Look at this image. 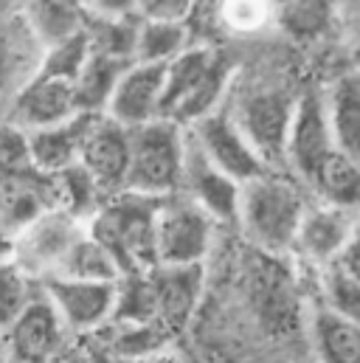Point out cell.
<instances>
[{
	"label": "cell",
	"mask_w": 360,
	"mask_h": 363,
	"mask_svg": "<svg viewBox=\"0 0 360 363\" xmlns=\"http://www.w3.org/2000/svg\"><path fill=\"white\" fill-rule=\"evenodd\" d=\"M335 265L344 268L349 276H355L360 281V223L358 228H355V234H352V240L347 242V248L341 251V257L335 259Z\"/></svg>",
	"instance_id": "38"
},
{
	"label": "cell",
	"mask_w": 360,
	"mask_h": 363,
	"mask_svg": "<svg viewBox=\"0 0 360 363\" xmlns=\"http://www.w3.org/2000/svg\"><path fill=\"white\" fill-rule=\"evenodd\" d=\"M6 245H9V242H6L3 237H0V257H6Z\"/></svg>",
	"instance_id": "44"
},
{
	"label": "cell",
	"mask_w": 360,
	"mask_h": 363,
	"mask_svg": "<svg viewBox=\"0 0 360 363\" xmlns=\"http://www.w3.org/2000/svg\"><path fill=\"white\" fill-rule=\"evenodd\" d=\"M138 363H183V361H180L175 352L164 350V352H158V355H152V358H144V361H138Z\"/></svg>",
	"instance_id": "42"
},
{
	"label": "cell",
	"mask_w": 360,
	"mask_h": 363,
	"mask_svg": "<svg viewBox=\"0 0 360 363\" xmlns=\"http://www.w3.org/2000/svg\"><path fill=\"white\" fill-rule=\"evenodd\" d=\"M321 296L327 313L360 324V281L335 262L321 268Z\"/></svg>",
	"instance_id": "32"
},
{
	"label": "cell",
	"mask_w": 360,
	"mask_h": 363,
	"mask_svg": "<svg viewBox=\"0 0 360 363\" xmlns=\"http://www.w3.org/2000/svg\"><path fill=\"white\" fill-rule=\"evenodd\" d=\"M158 321L155 287L150 271L127 273L116 281V304L107 324H152Z\"/></svg>",
	"instance_id": "27"
},
{
	"label": "cell",
	"mask_w": 360,
	"mask_h": 363,
	"mask_svg": "<svg viewBox=\"0 0 360 363\" xmlns=\"http://www.w3.org/2000/svg\"><path fill=\"white\" fill-rule=\"evenodd\" d=\"M51 363H82V361H74V358H60V361H51Z\"/></svg>",
	"instance_id": "45"
},
{
	"label": "cell",
	"mask_w": 360,
	"mask_h": 363,
	"mask_svg": "<svg viewBox=\"0 0 360 363\" xmlns=\"http://www.w3.org/2000/svg\"><path fill=\"white\" fill-rule=\"evenodd\" d=\"M307 206L310 200L301 183L293 181L287 172H268L240 186L237 225L257 251L268 257H284L293 251L296 231Z\"/></svg>",
	"instance_id": "2"
},
{
	"label": "cell",
	"mask_w": 360,
	"mask_h": 363,
	"mask_svg": "<svg viewBox=\"0 0 360 363\" xmlns=\"http://www.w3.org/2000/svg\"><path fill=\"white\" fill-rule=\"evenodd\" d=\"M180 194H186L194 206H200L217 225H237L240 208V183L223 175L191 141L186 133L183 169H180Z\"/></svg>",
	"instance_id": "11"
},
{
	"label": "cell",
	"mask_w": 360,
	"mask_h": 363,
	"mask_svg": "<svg viewBox=\"0 0 360 363\" xmlns=\"http://www.w3.org/2000/svg\"><path fill=\"white\" fill-rule=\"evenodd\" d=\"M82 363H135V361H130V358H124V355L113 352L107 344H101V341H99V344H93V347L85 350Z\"/></svg>",
	"instance_id": "39"
},
{
	"label": "cell",
	"mask_w": 360,
	"mask_h": 363,
	"mask_svg": "<svg viewBox=\"0 0 360 363\" xmlns=\"http://www.w3.org/2000/svg\"><path fill=\"white\" fill-rule=\"evenodd\" d=\"M43 293L57 310L65 330L74 333H96L101 330L116 304V281H82L48 276L43 279Z\"/></svg>",
	"instance_id": "10"
},
{
	"label": "cell",
	"mask_w": 360,
	"mask_h": 363,
	"mask_svg": "<svg viewBox=\"0 0 360 363\" xmlns=\"http://www.w3.org/2000/svg\"><path fill=\"white\" fill-rule=\"evenodd\" d=\"M341 0H290L273 9V26L293 43H318L338 23Z\"/></svg>",
	"instance_id": "22"
},
{
	"label": "cell",
	"mask_w": 360,
	"mask_h": 363,
	"mask_svg": "<svg viewBox=\"0 0 360 363\" xmlns=\"http://www.w3.org/2000/svg\"><path fill=\"white\" fill-rule=\"evenodd\" d=\"M3 116L11 118L26 133L62 124L71 116H77L74 85L62 82V79H48V77H31L14 93V99L9 101Z\"/></svg>",
	"instance_id": "15"
},
{
	"label": "cell",
	"mask_w": 360,
	"mask_h": 363,
	"mask_svg": "<svg viewBox=\"0 0 360 363\" xmlns=\"http://www.w3.org/2000/svg\"><path fill=\"white\" fill-rule=\"evenodd\" d=\"M116 333L101 338V344H107L113 352L130 358V361H144V358H152L164 350H169V338L172 333L161 324V321H152V324H113Z\"/></svg>",
	"instance_id": "30"
},
{
	"label": "cell",
	"mask_w": 360,
	"mask_h": 363,
	"mask_svg": "<svg viewBox=\"0 0 360 363\" xmlns=\"http://www.w3.org/2000/svg\"><path fill=\"white\" fill-rule=\"evenodd\" d=\"M183 150H186V130L175 121L155 118L150 124L133 127L124 191H135L147 197L178 194Z\"/></svg>",
	"instance_id": "5"
},
{
	"label": "cell",
	"mask_w": 360,
	"mask_h": 363,
	"mask_svg": "<svg viewBox=\"0 0 360 363\" xmlns=\"http://www.w3.org/2000/svg\"><path fill=\"white\" fill-rule=\"evenodd\" d=\"M54 276L82 279V281H118L121 271H118L116 259L107 254V248L101 242H96L85 228V234L74 242V248L68 251V257L62 259L60 271Z\"/></svg>",
	"instance_id": "29"
},
{
	"label": "cell",
	"mask_w": 360,
	"mask_h": 363,
	"mask_svg": "<svg viewBox=\"0 0 360 363\" xmlns=\"http://www.w3.org/2000/svg\"><path fill=\"white\" fill-rule=\"evenodd\" d=\"M88 14L96 17H138L135 0H90Z\"/></svg>",
	"instance_id": "37"
},
{
	"label": "cell",
	"mask_w": 360,
	"mask_h": 363,
	"mask_svg": "<svg viewBox=\"0 0 360 363\" xmlns=\"http://www.w3.org/2000/svg\"><path fill=\"white\" fill-rule=\"evenodd\" d=\"M335 150L360 164V74H341L324 91Z\"/></svg>",
	"instance_id": "20"
},
{
	"label": "cell",
	"mask_w": 360,
	"mask_h": 363,
	"mask_svg": "<svg viewBox=\"0 0 360 363\" xmlns=\"http://www.w3.org/2000/svg\"><path fill=\"white\" fill-rule=\"evenodd\" d=\"M313 344L318 363H360V324L321 307L313 318Z\"/></svg>",
	"instance_id": "25"
},
{
	"label": "cell",
	"mask_w": 360,
	"mask_h": 363,
	"mask_svg": "<svg viewBox=\"0 0 360 363\" xmlns=\"http://www.w3.org/2000/svg\"><path fill=\"white\" fill-rule=\"evenodd\" d=\"M14 14H20V0H0V23L11 20Z\"/></svg>",
	"instance_id": "41"
},
{
	"label": "cell",
	"mask_w": 360,
	"mask_h": 363,
	"mask_svg": "<svg viewBox=\"0 0 360 363\" xmlns=\"http://www.w3.org/2000/svg\"><path fill=\"white\" fill-rule=\"evenodd\" d=\"M85 17H88V11H82L65 0H28L20 6V20L43 51L82 34Z\"/></svg>",
	"instance_id": "21"
},
{
	"label": "cell",
	"mask_w": 360,
	"mask_h": 363,
	"mask_svg": "<svg viewBox=\"0 0 360 363\" xmlns=\"http://www.w3.org/2000/svg\"><path fill=\"white\" fill-rule=\"evenodd\" d=\"M217 20L225 34L257 37L273 28L270 0H217Z\"/></svg>",
	"instance_id": "31"
},
{
	"label": "cell",
	"mask_w": 360,
	"mask_h": 363,
	"mask_svg": "<svg viewBox=\"0 0 360 363\" xmlns=\"http://www.w3.org/2000/svg\"><path fill=\"white\" fill-rule=\"evenodd\" d=\"M130 62L104 57L90 51L88 62L82 65L79 77L74 79V101H77V113H90V116H104L110 96L116 91L121 74L127 71Z\"/></svg>",
	"instance_id": "24"
},
{
	"label": "cell",
	"mask_w": 360,
	"mask_h": 363,
	"mask_svg": "<svg viewBox=\"0 0 360 363\" xmlns=\"http://www.w3.org/2000/svg\"><path fill=\"white\" fill-rule=\"evenodd\" d=\"M31 172L28 158V133L17 127L11 118L0 116V175Z\"/></svg>",
	"instance_id": "34"
},
{
	"label": "cell",
	"mask_w": 360,
	"mask_h": 363,
	"mask_svg": "<svg viewBox=\"0 0 360 363\" xmlns=\"http://www.w3.org/2000/svg\"><path fill=\"white\" fill-rule=\"evenodd\" d=\"M23 3H28V0H20V6H23Z\"/></svg>",
	"instance_id": "47"
},
{
	"label": "cell",
	"mask_w": 360,
	"mask_h": 363,
	"mask_svg": "<svg viewBox=\"0 0 360 363\" xmlns=\"http://www.w3.org/2000/svg\"><path fill=\"white\" fill-rule=\"evenodd\" d=\"M138 17H85V37L90 43V51L133 62L135 54V37H138Z\"/></svg>",
	"instance_id": "28"
},
{
	"label": "cell",
	"mask_w": 360,
	"mask_h": 363,
	"mask_svg": "<svg viewBox=\"0 0 360 363\" xmlns=\"http://www.w3.org/2000/svg\"><path fill=\"white\" fill-rule=\"evenodd\" d=\"M189 31L186 23H161V20H141L138 37H135V54L133 62L144 65H169L189 48Z\"/></svg>",
	"instance_id": "26"
},
{
	"label": "cell",
	"mask_w": 360,
	"mask_h": 363,
	"mask_svg": "<svg viewBox=\"0 0 360 363\" xmlns=\"http://www.w3.org/2000/svg\"><path fill=\"white\" fill-rule=\"evenodd\" d=\"M335 152L327 104L321 91H304L296 99L290 133H287V150H284V172L298 181L301 186H310L318 167Z\"/></svg>",
	"instance_id": "8"
},
{
	"label": "cell",
	"mask_w": 360,
	"mask_h": 363,
	"mask_svg": "<svg viewBox=\"0 0 360 363\" xmlns=\"http://www.w3.org/2000/svg\"><path fill=\"white\" fill-rule=\"evenodd\" d=\"M161 200L164 197L118 191L88 220V234L107 248L121 276L155 268V217Z\"/></svg>",
	"instance_id": "3"
},
{
	"label": "cell",
	"mask_w": 360,
	"mask_h": 363,
	"mask_svg": "<svg viewBox=\"0 0 360 363\" xmlns=\"http://www.w3.org/2000/svg\"><path fill=\"white\" fill-rule=\"evenodd\" d=\"M62 333L65 327L57 310L40 290L37 296H28V301L9 324V344L20 363H45L60 350Z\"/></svg>",
	"instance_id": "16"
},
{
	"label": "cell",
	"mask_w": 360,
	"mask_h": 363,
	"mask_svg": "<svg viewBox=\"0 0 360 363\" xmlns=\"http://www.w3.org/2000/svg\"><path fill=\"white\" fill-rule=\"evenodd\" d=\"M307 189L315 194V203L360 211V164L335 150L318 167Z\"/></svg>",
	"instance_id": "23"
},
{
	"label": "cell",
	"mask_w": 360,
	"mask_h": 363,
	"mask_svg": "<svg viewBox=\"0 0 360 363\" xmlns=\"http://www.w3.org/2000/svg\"><path fill=\"white\" fill-rule=\"evenodd\" d=\"M40 57L43 48L28 34L20 14L0 23V116L6 113L14 93L37 74Z\"/></svg>",
	"instance_id": "19"
},
{
	"label": "cell",
	"mask_w": 360,
	"mask_h": 363,
	"mask_svg": "<svg viewBox=\"0 0 360 363\" xmlns=\"http://www.w3.org/2000/svg\"><path fill=\"white\" fill-rule=\"evenodd\" d=\"M217 223L186 194L161 200L155 217V265H206Z\"/></svg>",
	"instance_id": "7"
},
{
	"label": "cell",
	"mask_w": 360,
	"mask_h": 363,
	"mask_svg": "<svg viewBox=\"0 0 360 363\" xmlns=\"http://www.w3.org/2000/svg\"><path fill=\"white\" fill-rule=\"evenodd\" d=\"M358 223H360V211H358Z\"/></svg>",
	"instance_id": "48"
},
{
	"label": "cell",
	"mask_w": 360,
	"mask_h": 363,
	"mask_svg": "<svg viewBox=\"0 0 360 363\" xmlns=\"http://www.w3.org/2000/svg\"><path fill=\"white\" fill-rule=\"evenodd\" d=\"M296 99L298 93H293L281 82L254 79L251 85H240L234 77L223 101V107L231 113V118L237 121V127L270 172H284V150Z\"/></svg>",
	"instance_id": "4"
},
{
	"label": "cell",
	"mask_w": 360,
	"mask_h": 363,
	"mask_svg": "<svg viewBox=\"0 0 360 363\" xmlns=\"http://www.w3.org/2000/svg\"><path fill=\"white\" fill-rule=\"evenodd\" d=\"M65 3H71V6H77V9H82V11L90 9V0H65Z\"/></svg>",
	"instance_id": "43"
},
{
	"label": "cell",
	"mask_w": 360,
	"mask_h": 363,
	"mask_svg": "<svg viewBox=\"0 0 360 363\" xmlns=\"http://www.w3.org/2000/svg\"><path fill=\"white\" fill-rule=\"evenodd\" d=\"M164 77H167V65L130 62L127 71L121 74L113 96H110V104H107L104 116L118 121L127 130L161 118Z\"/></svg>",
	"instance_id": "14"
},
{
	"label": "cell",
	"mask_w": 360,
	"mask_h": 363,
	"mask_svg": "<svg viewBox=\"0 0 360 363\" xmlns=\"http://www.w3.org/2000/svg\"><path fill=\"white\" fill-rule=\"evenodd\" d=\"M88 223L77 220L62 208H48L34 217L26 228H20L9 245L6 259L26 279H48L60 271L62 259L74 248V242L85 234Z\"/></svg>",
	"instance_id": "6"
},
{
	"label": "cell",
	"mask_w": 360,
	"mask_h": 363,
	"mask_svg": "<svg viewBox=\"0 0 360 363\" xmlns=\"http://www.w3.org/2000/svg\"><path fill=\"white\" fill-rule=\"evenodd\" d=\"M355 228H358V211L310 203L298 223L293 251L321 271L341 257V251L352 240Z\"/></svg>",
	"instance_id": "13"
},
{
	"label": "cell",
	"mask_w": 360,
	"mask_h": 363,
	"mask_svg": "<svg viewBox=\"0 0 360 363\" xmlns=\"http://www.w3.org/2000/svg\"><path fill=\"white\" fill-rule=\"evenodd\" d=\"M347 54H349L352 74H360V14L355 17V23L349 26V37H347Z\"/></svg>",
	"instance_id": "40"
},
{
	"label": "cell",
	"mask_w": 360,
	"mask_h": 363,
	"mask_svg": "<svg viewBox=\"0 0 360 363\" xmlns=\"http://www.w3.org/2000/svg\"><path fill=\"white\" fill-rule=\"evenodd\" d=\"M197 0H135L138 20H161V23H186Z\"/></svg>",
	"instance_id": "36"
},
{
	"label": "cell",
	"mask_w": 360,
	"mask_h": 363,
	"mask_svg": "<svg viewBox=\"0 0 360 363\" xmlns=\"http://www.w3.org/2000/svg\"><path fill=\"white\" fill-rule=\"evenodd\" d=\"M237 77L234 57L220 45H189L167 65L161 118L191 127L203 116L223 107Z\"/></svg>",
	"instance_id": "1"
},
{
	"label": "cell",
	"mask_w": 360,
	"mask_h": 363,
	"mask_svg": "<svg viewBox=\"0 0 360 363\" xmlns=\"http://www.w3.org/2000/svg\"><path fill=\"white\" fill-rule=\"evenodd\" d=\"M270 3H273V9H276V6H281V3H290V0H270Z\"/></svg>",
	"instance_id": "46"
},
{
	"label": "cell",
	"mask_w": 360,
	"mask_h": 363,
	"mask_svg": "<svg viewBox=\"0 0 360 363\" xmlns=\"http://www.w3.org/2000/svg\"><path fill=\"white\" fill-rule=\"evenodd\" d=\"M186 133L191 135V141L197 144V150L234 183L245 186V183L257 181L262 175H268L270 169L265 161L257 155V150L248 144V138L242 135V130L237 127V121L231 118V113L225 107L203 116L200 121H194L191 127H186Z\"/></svg>",
	"instance_id": "9"
},
{
	"label": "cell",
	"mask_w": 360,
	"mask_h": 363,
	"mask_svg": "<svg viewBox=\"0 0 360 363\" xmlns=\"http://www.w3.org/2000/svg\"><path fill=\"white\" fill-rule=\"evenodd\" d=\"M28 301V279L6 257H0V327H9Z\"/></svg>",
	"instance_id": "35"
},
{
	"label": "cell",
	"mask_w": 360,
	"mask_h": 363,
	"mask_svg": "<svg viewBox=\"0 0 360 363\" xmlns=\"http://www.w3.org/2000/svg\"><path fill=\"white\" fill-rule=\"evenodd\" d=\"M88 57H90V43L88 37H85V31H82V34H77V37L60 43V45L45 48L43 57H40V65H37V74L34 77L62 79V82H71L74 85V79L79 77V71L88 62Z\"/></svg>",
	"instance_id": "33"
},
{
	"label": "cell",
	"mask_w": 360,
	"mask_h": 363,
	"mask_svg": "<svg viewBox=\"0 0 360 363\" xmlns=\"http://www.w3.org/2000/svg\"><path fill=\"white\" fill-rule=\"evenodd\" d=\"M79 167L96 181L104 197L124 191L130 167V130L107 116H96L79 152Z\"/></svg>",
	"instance_id": "12"
},
{
	"label": "cell",
	"mask_w": 360,
	"mask_h": 363,
	"mask_svg": "<svg viewBox=\"0 0 360 363\" xmlns=\"http://www.w3.org/2000/svg\"><path fill=\"white\" fill-rule=\"evenodd\" d=\"M96 116L90 113H77L62 124L45 127V130H34L28 133V158H31V169L37 175H60L65 169H71L74 164H79V152L85 144L90 124Z\"/></svg>",
	"instance_id": "18"
},
{
	"label": "cell",
	"mask_w": 360,
	"mask_h": 363,
	"mask_svg": "<svg viewBox=\"0 0 360 363\" xmlns=\"http://www.w3.org/2000/svg\"><path fill=\"white\" fill-rule=\"evenodd\" d=\"M150 279L155 287L158 321L169 333H180L200 304L206 265H155L150 271Z\"/></svg>",
	"instance_id": "17"
}]
</instances>
